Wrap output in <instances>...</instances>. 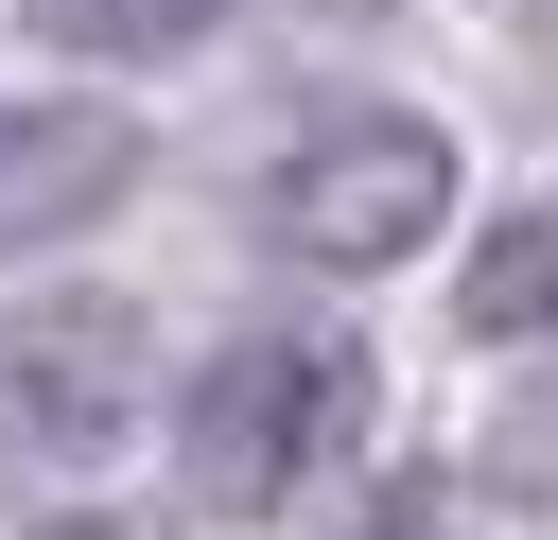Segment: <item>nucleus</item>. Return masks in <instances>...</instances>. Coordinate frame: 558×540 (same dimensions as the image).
I'll return each instance as SVG.
<instances>
[{
  "mask_svg": "<svg viewBox=\"0 0 558 540\" xmlns=\"http://www.w3.org/2000/svg\"><path fill=\"white\" fill-rule=\"evenodd\" d=\"M349 435H366V348H349V331H227V348L192 366L174 470H192V505L262 523V505H296Z\"/></svg>",
  "mask_w": 558,
  "mask_h": 540,
  "instance_id": "1",
  "label": "nucleus"
},
{
  "mask_svg": "<svg viewBox=\"0 0 558 540\" xmlns=\"http://www.w3.org/2000/svg\"><path fill=\"white\" fill-rule=\"evenodd\" d=\"M140 435V314L122 296H17L0 314V488H70Z\"/></svg>",
  "mask_w": 558,
  "mask_h": 540,
  "instance_id": "2",
  "label": "nucleus"
},
{
  "mask_svg": "<svg viewBox=\"0 0 558 540\" xmlns=\"http://www.w3.org/2000/svg\"><path fill=\"white\" fill-rule=\"evenodd\" d=\"M436 209H453V139L436 122H314L279 174H262V226L296 244V261H331V279H366V261H418L436 244Z\"/></svg>",
  "mask_w": 558,
  "mask_h": 540,
  "instance_id": "3",
  "label": "nucleus"
},
{
  "mask_svg": "<svg viewBox=\"0 0 558 540\" xmlns=\"http://www.w3.org/2000/svg\"><path fill=\"white\" fill-rule=\"evenodd\" d=\"M122 174H140V139H122V122H87V105H52V122H0V244H52V226H87Z\"/></svg>",
  "mask_w": 558,
  "mask_h": 540,
  "instance_id": "4",
  "label": "nucleus"
},
{
  "mask_svg": "<svg viewBox=\"0 0 558 540\" xmlns=\"http://www.w3.org/2000/svg\"><path fill=\"white\" fill-rule=\"evenodd\" d=\"M453 314H471L488 348H523V331H558V192H541V209H506V226L471 244V279H453Z\"/></svg>",
  "mask_w": 558,
  "mask_h": 540,
  "instance_id": "5",
  "label": "nucleus"
},
{
  "mask_svg": "<svg viewBox=\"0 0 558 540\" xmlns=\"http://www.w3.org/2000/svg\"><path fill=\"white\" fill-rule=\"evenodd\" d=\"M70 52H192L209 35V0H35Z\"/></svg>",
  "mask_w": 558,
  "mask_h": 540,
  "instance_id": "6",
  "label": "nucleus"
}]
</instances>
